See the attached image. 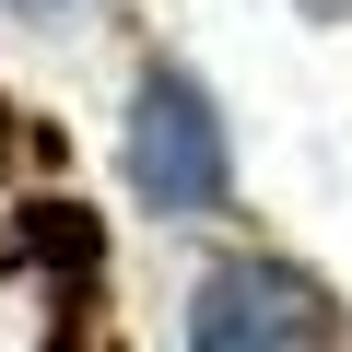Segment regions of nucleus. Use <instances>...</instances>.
Returning <instances> with one entry per match:
<instances>
[{"label":"nucleus","instance_id":"7ed1b4c3","mask_svg":"<svg viewBox=\"0 0 352 352\" xmlns=\"http://www.w3.org/2000/svg\"><path fill=\"white\" fill-rule=\"evenodd\" d=\"M305 12H317V24H352V0H305Z\"/></svg>","mask_w":352,"mask_h":352},{"label":"nucleus","instance_id":"f257e3e1","mask_svg":"<svg viewBox=\"0 0 352 352\" xmlns=\"http://www.w3.org/2000/svg\"><path fill=\"white\" fill-rule=\"evenodd\" d=\"M118 164H129V200H141L153 223H200V212H223V188H235V141H223L212 82L176 71V59H153V71L129 82V118H118Z\"/></svg>","mask_w":352,"mask_h":352},{"label":"nucleus","instance_id":"f03ea898","mask_svg":"<svg viewBox=\"0 0 352 352\" xmlns=\"http://www.w3.org/2000/svg\"><path fill=\"white\" fill-rule=\"evenodd\" d=\"M188 352H340V305L305 258L235 247L188 282Z\"/></svg>","mask_w":352,"mask_h":352},{"label":"nucleus","instance_id":"20e7f679","mask_svg":"<svg viewBox=\"0 0 352 352\" xmlns=\"http://www.w3.org/2000/svg\"><path fill=\"white\" fill-rule=\"evenodd\" d=\"M12 12H59V0H12Z\"/></svg>","mask_w":352,"mask_h":352}]
</instances>
